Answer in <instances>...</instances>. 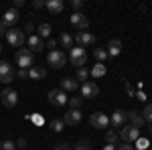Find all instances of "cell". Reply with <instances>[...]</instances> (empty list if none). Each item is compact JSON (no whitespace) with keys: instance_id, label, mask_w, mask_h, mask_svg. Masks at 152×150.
I'll list each match as a JSON object with an SVG mask.
<instances>
[{"instance_id":"cell-3","label":"cell","mask_w":152,"mask_h":150,"mask_svg":"<svg viewBox=\"0 0 152 150\" xmlns=\"http://www.w3.org/2000/svg\"><path fill=\"white\" fill-rule=\"evenodd\" d=\"M65 61H67V57H65V53H63V51H59V49L49 51L47 63L53 67V69H61V67H65Z\"/></svg>"},{"instance_id":"cell-28","label":"cell","mask_w":152,"mask_h":150,"mask_svg":"<svg viewBox=\"0 0 152 150\" xmlns=\"http://www.w3.org/2000/svg\"><path fill=\"white\" fill-rule=\"evenodd\" d=\"M73 150H91V140H79L75 146H73Z\"/></svg>"},{"instance_id":"cell-45","label":"cell","mask_w":152,"mask_h":150,"mask_svg":"<svg viewBox=\"0 0 152 150\" xmlns=\"http://www.w3.org/2000/svg\"><path fill=\"white\" fill-rule=\"evenodd\" d=\"M150 134H152V126H150Z\"/></svg>"},{"instance_id":"cell-9","label":"cell","mask_w":152,"mask_h":150,"mask_svg":"<svg viewBox=\"0 0 152 150\" xmlns=\"http://www.w3.org/2000/svg\"><path fill=\"white\" fill-rule=\"evenodd\" d=\"M14 77H16V73L12 71L10 63L8 61H0V81L2 83H12Z\"/></svg>"},{"instance_id":"cell-18","label":"cell","mask_w":152,"mask_h":150,"mask_svg":"<svg viewBox=\"0 0 152 150\" xmlns=\"http://www.w3.org/2000/svg\"><path fill=\"white\" fill-rule=\"evenodd\" d=\"M18 20V12L14 10V8H8V10L4 12V16H2V23L6 24V26H14Z\"/></svg>"},{"instance_id":"cell-32","label":"cell","mask_w":152,"mask_h":150,"mask_svg":"<svg viewBox=\"0 0 152 150\" xmlns=\"http://www.w3.org/2000/svg\"><path fill=\"white\" fill-rule=\"evenodd\" d=\"M0 150H16V144L12 140H4V142H0Z\"/></svg>"},{"instance_id":"cell-2","label":"cell","mask_w":152,"mask_h":150,"mask_svg":"<svg viewBox=\"0 0 152 150\" xmlns=\"http://www.w3.org/2000/svg\"><path fill=\"white\" fill-rule=\"evenodd\" d=\"M69 61H71V65H75L77 69H81L83 65L87 63V53H85V49H83V47H73V49H71V55H69Z\"/></svg>"},{"instance_id":"cell-42","label":"cell","mask_w":152,"mask_h":150,"mask_svg":"<svg viewBox=\"0 0 152 150\" xmlns=\"http://www.w3.org/2000/svg\"><path fill=\"white\" fill-rule=\"evenodd\" d=\"M120 150H134V148H132V146H130V144H126V142H124V144H122V146H120Z\"/></svg>"},{"instance_id":"cell-31","label":"cell","mask_w":152,"mask_h":150,"mask_svg":"<svg viewBox=\"0 0 152 150\" xmlns=\"http://www.w3.org/2000/svg\"><path fill=\"white\" fill-rule=\"evenodd\" d=\"M67 104L71 105V110H79V108H81V104H83V97H71Z\"/></svg>"},{"instance_id":"cell-39","label":"cell","mask_w":152,"mask_h":150,"mask_svg":"<svg viewBox=\"0 0 152 150\" xmlns=\"http://www.w3.org/2000/svg\"><path fill=\"white\" fill-rule=\"evenodd\" d=\"M49 49H53V51H55V47H57V41H55V39H49Z\"/></svg>"},{"instance_id":"cell-4","label":"cell","mask_w":152,"mask_h":150,"mask_svg":"<svg viewBox=\"0 0 152 150\" xmlns=\"http://www.w3.org/2000/svg\"><path fill=\"white\" fill-rule=\"evenodd\" d=\"M118 136L124 140L126 144H132V142H136V140L140 138V128H136V126H122V130H120Z\"/></svg>"},{"instance_id":"cell-11","label":"cell","mask_w":152,"mask_h":150,"mask_svg":"<svg viewBox=\"0 0 152 150\" xmlns=\"http://www.w3.org/2000/svg\"><path fill=\"white\" fill-rule=\"evenodd\" d=\"M81 95L85 97V100H94V97H97V95H99L97 83H94V81H85V83L81 85Z\"/></svg>"},{"instance_id":"cell-20","label":"cell","mask_w":152,"mask_h":150,"mask_svg":"<svg viewBox=\"0 0 152 150\" xmlns=\"http://www.w3.org/2000/svg\"><path fill=\"white\" fill-rule=\"evenodd\" d=\"M77 87H79V83H77L75 77H63L61 79V89L63 91H75Z\"/></svg>"},{"instance_id":"cell-29","label":"cell","mask_w":152,"mask_h":150,"mask_svg":"<svg viewBox=\"0 0 152 150\" xmlns=\"http://www.w3.org/2000/svg\"><path fill=\"white\" fill-rule=\"evenodd\" d=\"M105 142H107V144H114V146H116L118 142H120V136H118L116 132H112V130H110V132H105Z\"/></svg>"},{"instance_id":"cell-10","label":"cell","mask_w":152,"mask_h":150,"mask_svg":"<svg viewBox=\"0 0 152 150\" xmlns=\"http://www.w3.org/2000/svg\"><path fill=\"white\" fill-rule=\"evenodd\" d=\"M69 20H71V24H73V26H75L79 33H85V31H87V26H89V20L83 16L81 12H73Z\"/></svg>"},{"instance_id":"cell-38","label":"cell","mask_w":152,"mask_h":150,"mask_svg":"<svg viewBox=\"0 0 152 150\" xmlns=\"http://www.w3.org/2000/svg\"><path fill=\"white\" fill-rule=\"evenodd\" d=\"M43 6H45L43 0H35V2H33V8H43Z\"/></svg>"},{"instance_id":"cell-43","label":"cell","mask_w":152,"mask_h":150,"mask_svg":"<svg viewBox=\"0 0 152 150\" xmlns=\"http://www.w3.org/2000/svg\"><path fill=\"white\" fill-rule=\"evenodd\" d=\"M18 146H20V148H24V146H26V140H24V138H18Z\"/></svg>"},{"instance_id":"cell-44","label":"cell","mask_w":152,"mask_h":150,"mask_svg":"<svg viewBox=\"0 0 152 150\" xmlns=\"http://www.w3.org/2000/svg\"><path fill=\"white\" fill-rule=\"evenodd\" d=\"M104 150H116V146L114 144H107V146H104Z\"/></svg>"},{"instance_id":"cell-35","label":"cell","mask_w":152,"mask_h":150,"mask_svg":"<svg viewBox=\"0 0 152 150\" xmlns=\"http://www.w3.org/2000/svg\"><path fill=\"white\" fill-rule=\"evenodd\" d=\"M71 4H73V8H75V10H81V8H83V0H73Z\"/></svg>"},{"instance_id":"cell-23","label":"cell","mask_w":152,"mask_h":150,"mask_svg":"<svg viewBox=\"0 0 152 150\" xmlns=\"http://www.w3.org/2000/svg\"><path fill=\"white\" fill-rule=\"evenodd\" d=\"M94 57H95V61H97V63H104L105 59L110 57V55H107V49H102V47L94 49Z\"/></svg>"},{"instance_id":"cell-37","label":"cell","mask_w":152,"mask_h":150,"mask_svg":"<svg viewBox=\"0 0 152 150\" xmlns=\"http://www.w3.org/2000/svg\"><path fill=\"white\" fill-rule=\"evenodd\" d=\"M24 31L33 35V33H35V24H33V23H26V26H24Z\"/></svg>"},{"instance_id":"cell-16","label":"cell","mask_w":152,"mask_h":150,"mask_svg":"<svg viewBox=\"0 0 152 150\" xmlns=\"http://www.w3.org/2000/svg\"><path fill=\"white\" fill-rule=\"evenodd\" d=\"M26 43H28V47L35 51V53H41L43 49H45V43H43V39L39 35H31L28 39H26Z\"/></svg>"},{"instance_id":"cell-25","label":"cell","mask_w":152,"mask_h":150,"mask_svg":"<svg viewBox=\"0 0 152 150\" xmlns=\"http://www.w3.org/2000/svg\"><path fill=\"white\" fill-rule=\"evenodd\" d=\"M39 37L41 39H51V24L49 23L39 24Z\"/></svg>"},{"instance_id":"cell-12","label":"cell","mask_w":152,"mask_h":150,"mask_svg":"<svg viewBox=\"0 0 152 150\" xmlns=\"http://www.w3.org/2000/svg\"><path fill=\"white\" fill-rule=\"evenodd\" d=\"M126 120H128V114H126V110H116L112 118H110V124H114V128H122L126 124Z\"/></svg>"},{"instance_id":"cell-19","label":"cell","mask_w":152,"mask_h":150,"mask_svg":"<svg viewBox=\"0 0 152 150\" xmlns=\"http://www.w3.org/2000/svg\"><path fill=\"white\" fill-rule=\"evenodd\" d=\"M126 114H128V120L132 122V126H136V128L144 126V118H142V114L138 112V110H130V112H126Z\"/></svg>"},{"instance_id":"cell-41","label":"cell","mask_w":152,"mask_h":150,"mask_svg":"<svg viewBox=\"0 0 152 150\" xmlns=\"http://www.w3.org/2000/svg\"><path fill=\"white\" fill-rule=\"evenodd\" d=\"M24 2L23 0H14V10H16V8H20V6H23Z\"/></svg>"},{"instance_id":"cell-34","label":"cell","mask_w":152,"mask_h":150,"mask_svg":"<svg viewBox=\"0 0 152 150\" xmlns=\"http://www.w3.org/2000/svg\"><path fill=\"white\" fill-rule=\"evenodd\" d=\"M55 150H73V146L67 144V142H59L57 146H55Z\"/></svg>"},{"instance_id":"cell-33","label":"cell","mask_w":152,"mask_h":150,"mask_svg":"<svg viewBox=\"0 0 152 150\" xmlns=\"http://www.w3.org/2000/svg\"><path fill=\"white\" fill-rule=\"evenodd\" d=\"M136 144H138V148H140V150H146L148 146H150V142H148L146 138H138V140H136Z\"/></svg>"},{"instance_id":"cell-15","label":"cell","mask_w":152,"mask_h":150,"mask_svg":"<svg viewBox=\"0 0 152 150\" xmlns=\"http://www.w3.org/2000/svg\"><path fill=\"white\" fill-rule=\"evenodd\" d=\"M28 77L33 81H41L47 77V69L45 67H41V65H33L31 69H28Z\"/></svg>"},{"instance_id":"cell-17","label":"cell","mask_w":152,"mask_h":150,"mask_svg":"<svg viewBox=\"0 0 152 150\" xmlns=\"http://www.w3.org/2000/svg\"><path fill=\"white\" fill-rule=\"evenodd\" d=\"M45 8L49 12H53V14H59V12H63L65 4H63V0H47L45 2Z\"/></svg>"},{"instance_id":"cell-21","label":"cell","mask_w":152,"mask_h":150,"mask_svg":"<svg viewBox=\"0 0 152 150\" xmlns=\"http://www.w3.org/2000/svg\"><path fill=\"white\" fill-rule=\"evenodd\" d=\"M120 53H122V41H120V39H112L110 45H107V55H110V57H116Z\"/></svg>"},{"instance_id":"cell-27","label":"cell","mask_w":152,"mask_h":150,"mask_svg":"<svg viewBox=\"0 0 152 150\" xmlns=\"http://www.w3.org/2000/svg\"><path fill=\"white\" fill-rule=\"evenodd\" d=\"M140 114H142V118H144V122H150L152 124V104H146Z\"/></svg>"},{"instance_id":"cell-14","label":"cell","mask_w":152,"mask_h":150,"mask_svg":"<svg viewBox=\"0 0 152 150\" xmlns=\"http://www.w3.org/2000/svg\"><path fill=\"white\" fill-rule=\"evenodd\" d=\"M75 41H77V45L79 47H89V45H94L95 43V35H91V33H77L75 35Z\"/></svg>"},{"instance_id":"cell-30","label":"cell","mask_w":152,"mask_h":150,"mask_svg":"<svg viewBox=\"0 0 152 150\" xmlns=\"http://www.w3.org/2000/svg\"><path fill=\"white\" fill-rule=\"evenodd\" d=\"M87 77H89V71L85 69V67L77 69V73H75V79L77 81H87Z\"/></svg>"},{"instance_id":"cell-1","label":"cell","mask_w":152,"mask_h":150,"mask_svg":"<svg viewBox=\"0 0 152 150\" xmlns=\"http://www.w3.org/2000/svg\"><path fill=\"white\" fill-rule=\"evenodd\" d=\"M16 65H18L20 69H31V67L35 65V61H33V51H31V49H18V51H16Z\"/></svg>"},{"instance_id":"cell-47","label":"cell","mask_w":152,"mask_h":150,"mask_svg":"<svg viewBox=\"0 0 152 150\" xmlns=\"http://www.w3.org/2000/svg\"><path fill=\"white\" fill-rule=\"evenodd\" d=\"M20 150H24V148H20Z\"/></svg>"},{"instance_id":"cell-6","label":"cell","mask_w":152,"mask_h":150,"mask_svg":"<svg viewBox=\"0 0 152 150\" xmlns=\"http://www.w3.org/2000/svg\"><path fill=\"white\" fill-rule=\"evenodd\" d=\"M0 102L6 105V108H14V105L18 104V93L14 91L12 87H6V89L0 91Z\"/></svg>"},{"instance_id":"cell-40","label":"cell","mask_w":152,"mask_h":150,"mask_svg":"<svg viewBox=\"0 0 152 150\" xmlns=\"http://www.w3.org/2000/svg\"><path fill=\"white\" fill-rule=\"evenodd\" d=\"M0 35H6V24L0 20Z\"/></svg>"},{"instance_id":"cell-22","label":"cell","mask_w":152,"mask_h":150,"mask_svg":"<svg viewBox=\"0 0 152 150\" xmlns=\"http://www.w3.org/2000/svg\"><path fill=\"white\" fill-rule=\"evenodd\" d=\"M89 75L95 77V79H97V77H104V75H105V65H104V63H95L94 69L89 71Z\"/></svg>"},{"instance_id":"cell-26","label":"cell","mask_w":152,"mask_h":150,"mask_svg":"<svg viewBox=\"0 0 152 150\" xmlns=\"http://www.w3.org/2000/svg\"><path fill=\"white\" fill-rule=\"evenodd\" d=\"M59 41H61V45L65 47V49H73V37H71L69 33H63Z\"/></svg>"},{"instance_id":"cell-13","label":"cell","mask_w":152,"mask_h":150,"mask_svg":"<svg viewBox=\"0 0 152 150\" xmlns=\"http://www.w3.org/2000/svg\"><path fill=\"white\" fill-rule=\"evenodd\" d=\"M79 122H81V112L79 110H69L65 114V118H63V124L65 126H77Z\"/></svg>"},{"instance_id":"cell-36","label":"cell","mask_w":152,"mask_h":150,"mask_svg":"<svg viewBox=\"0 0 152 150\" xmlns=\"http://www.w3.org/2000/svg\"><path fill=\"white\" fill-rule=\"evenodd\" d=\"M28 77V69H20L18 71V79H26Z\"/></svg>"},{"instance_id":"cell-46","label":"cell","mask_w":152,"mask_h":150,"mask_svg":"<svg viewBox=\"0 0 152 150\" xmlns=\"http://www.w3.org/2000/svg\"><path fill=\"white\" fill-rule=\"evenodd\" d=\"M0 51H2V45H0Z\"/></svg>"},{"instance_id":"cell-24","label":"cell","mask_w":152,"mask_h":150,"mask_svg":"<svg viewBox=\"0 0 152 150\" xmlns=\"http://www.w3.org/2000/svg\"><path fill=\"white\" fill-rule=\"evenodd\" d=\"M49 130H53V132H63V130H65V124H63V120H59V118L51 120V122H49Z\"/></svg>"},{"instance_id":"cell-8","label":"cell","mask_w":152,"mask_h":150,"mask_svg":"<svg viewBox=\"0 0 152 150\" xmlns=\"http://www.w3.org/2000/svg\"><path fill=\"white\" fill-rule=\"evenodd\" d=\"M89 124L94 128H97V130H107V126H110V118L105 114H102V112H95V114L89 116Z\"/></svg>"},{"instance_id":"cell-7","label":"cell","mask_w":152,"mask_h":150,"mask_svg":"<svg viewBox=\"0 0 152 150\" xmlns=\"http://www.w3.org/2000/svg\"><path fill=\"white\" fill-rule=\"evenodd\" d=\"M47 97H49V102H51L53 105H57V108H61V105H65L67 102H69V97L65 95L63 89H49Z\"/></svg>"},{"instance_id":"cell-5","label":"cell","mask_w":152,"mask_h":150,"mask_svg":"<svg viewBox=\"0 0 152 150\" xmlns=\"http://www.w3.org/2000/svg\"><path fill=\"white\" fill-rule=\"evenodd\" d=\"M4 37H6V41H8L12 47H23L24 41H26L24 33L20 31V29H16V26H14V29H10V31H6V35H4Z\"/></svg>"}]
</instances>
